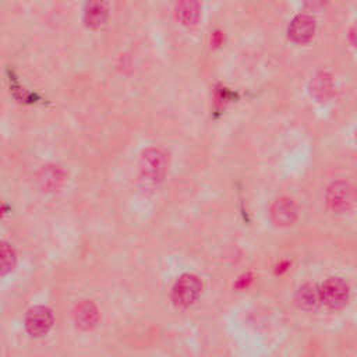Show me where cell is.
I'll return each instance as SVG.
<instances>
[{
	"label": "cell",
	"mask_w": 357,
	"mask_h": 357,
	"mask_svg": "<svg viewBox=\"0 0 357 357\" xmlns=\"http://www.w3.org/2000/svg\"><path fill=\"white\" fill-rule=\"evenodd\" d=\"M201 290V280L192 273H184L173 284L172 300L177 307H188L198 300Z\"/></svg>",
	"instance_id": "6da1fadb"
},
{
	"label": "cell",
	"mask_w": 357,
	"mask_h": 357,
	"mask_svg": "<svg viewBox=\"0 0 357 357\" xmlns=\"http://www.w3.org/2000/svg\"><path fill=\"white\" fill-rule=\"evenodd\" d=\"M139 170L144 177L158 181L167 170V155L158 146L146 148L139 158Z\"/></svg>",
	"instance_id": "7a4b0ae2"
},
{
	"label": "cell",
	"mask_w": 357,
	"mask_h": 357,
	"mask_svg": "<svg viewBox=\"0 0 357 357\" xmlns=\"http://www.w3.org/2000/svg\"><path fill=\"white\" fill-rule=\"evenodd\" d=\"M325 199L328 206L337 213L349 211L356 202L354 188L346 181H333L325 192Z\"/></svg>",
	"instance_id": "3957f363"
},
{
	"label": "cell",
	"mask_w": 357,
	"mask_h": 357,
	"mask_svg": "<svg viewBox=\"0 0 357 357\" xmlns=\"http://www.w3.org/2000/svg\"><path fill=\"white\" fill-rule=\"evenodd\" d=\"M321 303L331 310H339L349 300V286L340 278H328L319 287Z\"/></svg>",
	"instance_id": "277c9868"
},
{
	"label": "cell",
	"mask_w": 357,
	"mask_h": 357,
	"mask_svg": "<svg viewBox=\"0 0 357 357\" xmlns=\"http://www.w3.org/2000/svg\"><path fill=\"white\" fill-rule=\"evenodd\" d=\"M53 312L43 305L31 308L25 317V329L31 336L40 337L46 335L53 326Z\"/></svg>",
	"instance_id": "5b68a950"
},
{
	"label": "cell",
	"mask_w": 357,
	"mask_h": 357,
	"mask_svg": "<svg viewBox=\"0 0 357 357\" xmlns=\"http://www.w3.org/2000/svg\"><path fill=\"white\" fill-rule=\"evenodd\" d=\"M315 32V21L308 14H298L296 15L289 28L287 35L296 43H307L312 39Z\"/></svg>",
	"instance_id": "8992f818"
},
{
	"label": "cell",
	"mask_w": 357,
	"mask_h": 357,
	"mask_svg": "<svg viewBox=\"0 0 357 357\" xmlns=\"http://www.w3.org/2000/svg\"><path fill=\"white\" fill-rule=\"evenodd\" d=\"M271 219L276 226H290L297 219V206L290 198H279L271 206Z\"/></svg>",
	"instance_id": "52a82bcc"
},
{
	"label": "cell",
	"mask_w": 357,
	"mask_h": 357,
	"mask_svg": "<svg viewBox=\"0 0 357 357\" xmlns=\"http://www.w3.org/2000/svg\"><path fill=\"white\" fill-rule=\"evenodd\" d=\"M73 318L75 325L82 331H89L96 326L99 321V311L93 301L82 300L79 301L73 312Z\"/></svg>",
	"instance_id": "ba28073f"
},
{
	"label": "cell",
	"mask_w": 357,
	"mask_h": 357,
	"mask_svg": "<svg viewBox=\"0 0 357 357\" xmlns=\"http://www.w3.org/2000/svg\"><path fill=\"white\" fill-rule=\"evenodd\" d=\"M296 304L305 311H312L319 307L321 303V293L319 287L315 283H304L296 291Z\"/></svg>",
	"instance_id": "9c48e42d"
},
{
	"label": "cell",
	"mask_w": 357,
	"mask_h": 357,
	"mask_svg": "<svg viewBox=\"0 0 357 357\" xmlns=\"http://www.w3.org/2000/svg\"><path fill=\"white\" fill-rule=\"evenodd\" d=\"M109 15L107 4L103 1H89L85 4L84 21L89 28H100Z\"/></svg>",
	"instance_id": "30bf717a"
},
{
	"label": "cell",
	"mask_w": 357,
	"mask_h": 357,
	"mask_svg": "<svg viewBox=\"0 0 357 357\" xmlns=\"http://www.w3.org/2000/svg\"><path fill=\"white\" fill-rule=\"evenodd\" d=\"M174 15L177 21H180L183 25H194L199 20L201 15V6L197 1L185 0V1H178L174 7Z\"/></svg>",
	"instance_id": "8fae6325"
},
{
	"label": "cell",
	"mask_w": 357,
	"mask_h": 357,
	"mask_svg": "<svg viewBox=\"0 0 357 357\" xmlns=\"http://www.w3.org/2000/svg\"><path fill=\"white\" fill-rule=\"evenodd\" d=\"M333 91V81L332 77L328 73H318L312 77V79L310 81V92L314 98L324 100L326 98L331 96Z\"/></svg>",
	"instance_id": "7c38bea8"
},
{
	"label": "cell",
	"mask_w": 357,
	"mask_h": 357,
	"mask_svg": "<svg viewBox=\"0 0 357 357\" xmlns=\"http://www.w3.org/2000/svg\"><path fill=\"white\" fill-rule=\"evenodd\" d=\"M63 180V172L59 166L54 165H46L40 169L39 173V181L43 188L46 190H56Z\"/></svg>",
	"instance_id": "4fadbf2b"
},
{
	"label": "cell",
	"mask_w": 357,
	"mask_h": 357,
	"mask_svg": "<svg viewBox=\"0 0 357 357\" xmlns=\"http://www.w3.org/2000/svg\"><path fill=\"white\" fill-rule=\"evenodd\" d=\"M15 262H17V255L13 245L7 241H1V247H0L1 275H7L8 272H11L15 266Z\"/></svg>",
	"instance_id": "5bb4252c"
},
{
	"label": "cell",
	"mask_w": 357,
	"mask_h": 357,
	"mask_svg": "<svg viewBox=\"0 0 357 357\" xmlns=\"http://www.w3.org/2000/svg\"><path fill=\"white\" fill-rule=\"evenodd\" d=\"M350 40L353 42V45L357 46V22L350 29Z\"/></svg>",
	"instance_id": "9a60e30c"
}]
</instances>
